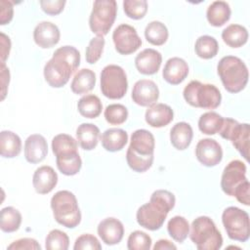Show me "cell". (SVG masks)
Wrapping results in <instances>:
<instances>
[{
  "label": "cell",
  "mask_w": 250,
  "mask_h": 250,
  "mask_svg": "<svg viewBox=\"0 0 250 250\" xmlns=\"http://www.w3.org/2000/svg\"><path fill=\"white\" fill-rule=\"evenodd\" d=\"M222 39L228 46L231 48H239L247 42L248 31L244 26L232 23L222 31Z\"/></svg>",
  "instance_id": "f546056e"
},
{
  "label": "cell",
  "mask_w": 250,
  "mask_h": 250,
  "mask_svg": "<svg viewBox=\"0 0 250 250\" xmlns=\"http://www.w3.org/2000/svg\"><path fill=\"white\" fill-rule=\"evenodd\" d=\"M14 16L13 3L7 0H0V24L9 23Z\"/></svg>",
  "instance_id": "f6af8a7d"
},
{
  "label": "cell",
  "mask_w": 250,
  "mask_h": 250,
  "mask_svg": "<svg viewBox=\"0 0 250 250\" xmlns=\"http://www.w3.org/2000/svg\"><path fill=\"white\" fill-rule=\"evenodd\" d=\"M128 109L121 104H112L104 109V118L111 125H120L127 120Z\"/></svg>",
  "instance_id": "74e56055"
},
{
  "label": "cell",
  "mask_w": 250,
  "mask_h": 250,
  "mask_svg": "<svg viewBox=\"0 0 250 250\" xmlns=\"http://www.w3.org/2000/svg\"><path fill=\"white\" fill-rule=\"evenodd\" d=\"M222 222L230 239L240 242H245L249 239L250 222L246 211L235 206H229L224 210Z\"/></svg>",
  "instance_id": "30bf717a"
},
{
  "label": "cell",
  "mask_w": 250,
  "mask_h": 250,
  "mask_svg": "<svg viewBox=\"0 0 250 250\" xmlns=\"http://www.w3.org/2000/svg\"><path fill=\"white\" fill-rule=\"evenodd\" d=\"M21 214L12 206L5 207L0 212V229L4 232H14L20 229Z\"/></svg>",
  "instance_id": "1f68e13d"
},
{
  "label": "cell",
  "mask_w": 250,
  "mask_h": 250,
  "mask_svg": "<svg viewBox=\"0 0 250 250\" xmlns=\"http://www.w3.org/2000/svg\"><path fill=\"white\" fill-rule=\"evenodd\" d=\"M150 247L151 238L147 233L142 230H135L130 233L127 240L129 250H149Z\"/></svg>",
  "instance_id": "f35d334b"
},
{
  "label": "cell",
  "mask_w": 250,
  "mask_h": 250,
  "mask_svg": "<svg viewBox=\"0 0 250 250\" xmlns=\"http://www.w3.org/2000/svg\"><path fill=\"white\" fill-rule=\"evenodd\" d=\"M195 155L202 165L206 167H213L222 161L223 149L217 141L206 138L197 143Z\"/></svg>",
  "instance_id": "9a60e30c"
},
{
  "label": "cell",
  "mask_w": 250,
  "mask_h": 250,
  "mask_svg": "<svg viewBox=\"0 0 250 250\" xmlns=\"http://www.w3.org/2000/svg\"><path fill=\"white\" fill-rule=\"evenodd\" d=\"M176 203L175 195L166 189H157L153 191L147 203L142 205L136 214L138 224L148 229H159Z\"/></svg>",
  "instance_id": "7a4b0ae2"
},
{
  "label": "cell",
  "mask_w": 250,
  "mask_h": 250,
  "mask_svg": "<svg viewBox=\"0 0 250 250\" xmlns=\"http://www.w3.org/2000/svg\"><path fill=\"white\" fill-rule=\"evenodd\" d=\"M131 97L135 104L141 106H150L157 102L159 90L152 80L141 79L134 84Z\"/></svg>",
  "instance_id": "2e32d148"
},
{
  "label": "cell",
  "mask_w": 250,
  "mask_h": 250,
  "mask_svg": "<svg viewBox=\"0 0 250 250\" xmlns=\"http://www.w3.org/2000/svg\"><path fill=\"white\" fill-rule=\"evenodd\" d=\"M65 5L64 0H41L40 6L43 12L48 15L55 16L60 14Z\"/></svg>",
  "instance_id": "ee69618b"
},
{
  "label": "cell",
  "mask_w": 250,
  "mask_h": 250,
  "mask_svg": "<svg viewBox=\"0 0 250 250\" xmlns=\"http://www.w3.org/2000/svg\"><path fill=\"white\" fill-rule=\"evenodd\" d=\"M117 13L114 0H96L89 18V26L97 36H104L111 28Z\"/></svg>",
  "instance_id": "9c48e42d"
},
{
  "label": "cell",
  "mask_w": 250,
  "mask_h": 250,
  "mask_svg": "<svg viewBox=\"0 0 250 250\" xmlns=\"http://www.w3.org/2000/svg\"><path fill=\"white\" fill-rule=\"evenodd\" d=\"M69 246L67 234L60 229H52L46 236L45 247L47 250H66Z\"/></svg>",
  "instance_id": "8d00e7d4"
},
{
  "label": "cell",
  "mask_w": 250,
  "mask_h": 250,
  "mask_svg": "<svg viewBox=\"0 0 250 250\" xmlns=\"http://www.w3.org/2000/svg\"><path fill=\"white\" fill-rule=\"evenodd\" d=\"M128 89L127 76L124 69L116 64L104 66L101 72V91L111 100L123 98Z\"/></svg>",
  "instance_id": "8fae6325"
},
{
  "label": "cell",
  "mask_w": 250,
  "mask_h": 250,
  "mask_svg": "<svg viewBox=\"0 0 250 250\" xmlns=\"http://www.w3.org/2000/svg\"><path fill=\"white\" fill-rule=\"evenodd\" d=\"M249 133L250 128L248 123L240 124L232 118H224L222 128L219 132L223 139L231 142L245 160H248L249 156Z\"/></svg>",
  "instance_id": "7c38bea8"
},
{
  "label": "cell",
  "mask_w": 250,
  "mask_h": 250,
  "mask_svg": "<svg viewBox=\"0 0 250 250\" xmlns=\"http://www.w3.org/2000/svg\"><path fill=\"white\" fill-rule=\"evenodd\" d=\"M186 102L194 107L215 109L221 104L222 95L220 90L213 84H203L192 80L183 92Z\"/></svg>",
  "instance_id": "ba28073f"
},
{
  "label": "cell",
  "mask_w": 250,
  "mask_h": 250,
  "mask_svg": "<svg viewBox=\"0 0 250 250\" xmlns=\"http://www.w3.org/2000/svg\"><path fill=\"white\" fill-rule=\"evenodd\" d=\"M168 29L164 23L159 21H150L145 29V37L147 42L154 46L163 45L168 39Z\"/></svg>",
  "instance_id": "d6a6232c"
},
{
  "label": "cell",
  "mask_w": 250,
  "mask_h": 250,
  "mask_svg": "<svg viewBox=\"0 0 250 250\" xmlns=\"http://www.w3.org/2000/svg\"><path fill=\"white\" fill-rule=\"evenodd\" d=\"M188 74V65L187 62L179 57L169 59L163 68L162 76L166 82L172 85L182 83Z\"/></svg>",
  "instance_id": "7402d4cb"
},
{
  "label": "cell",
  "mask_w": 250,
  "mask_h": 250,
  "mask_svg": "<svg viewBox=\"0 0 250 250\" xmlns=\"http://www.w3.org/2000/svg\"><path fill=\"white\" fill-rule=\"evenodd\" d=\"M188 234L198 250H219L223 245L221 232L207 216H200L193 220Z\"/></svg>",
  "instance_id": "52a82bcc"
},
{
  "label": "cell",
  "mask_w": 250,
  "mask_h": 250,
  "mask_svg": "<svg viewBox=\"0 0 250 250\" xmlns=\"http://www.w3.org/2000/svg\"><path fill=\"white\" fill-rule=\"evenodd\" d=\"M97 231L102 241L106 245H115L123 238L124 227L119 220L110 217L100 222Z\"/></svg>",
  "instance_id": "e0dca14e"
},
{
  "label": "cell",
  "mask_w": 250,
  "mask_h": 250,
  "mask_svg": "<svg viewBox=\"0 0 250 250\" xmlns=\"http://www.w3.org/2000/svg\"><path fill=\"white\" fill-rule=\"evenodd\" d=\"M54 218L60 225L74 229L81 222V212L75 195L69 190H59L51 198Z\"/></svg>",
  "instance_id": "8992f818"
},
{
  "label": "cell",
  "mask_w": 250,
  "mask_h": 250,
  "mask_svg": "<svg viewBox=\"0 0 250 250\" xmlns=\"http://www.w3.org/2000/svg\"><path fill=\"white\" fill-rule=\"evenodd\" d=\"M100 138V129L93 123H82L76 129V139L85 150L94 149Z\"/></svg>",
  "instance_id": "d4e9b609"
},
{
  "label": "cell",
  "mask_w": 250,
  "mask_h": 250,
  "mask_svg": "<svg viewBox=\"0 0 250 250\" xmlns=\"http://www.w3.org/2000/svg\"><path fill=\"white\" fill-rule=\"evenodd\" d=\"M48 153L47 141L42 135L32 134L24 143V157L27 162L35 164L45 159Z\"/></svg>",
  "instance_id": "ffe728a7"
},
{
  "label": "cell",
  "mask_w": 250,
  "mask_h": 250,
  "mask_svg": "<svg viewBox=\"0 0 250 250\" xmlns=\"http://www.w3.org/2000/svg\"><path fill=\"white\" fill-rule=\"evenodd\" d=\"M61 37L59 27L51 21L39 22L33 30V39L36 45L43 49L52 48L59 43Z\"/></svg>",
  "instance_id": "ac0fdd59"
},
{
  "label": "cell",
  "mask_w": 250,
  "mask_h": 250,
  "mask_svg": "<svg viewBox=\"0 0 250 250\" xmlns=\"http://www.w3.org/2000/svg\"><path fill=\"white\" fill-rule=\"evenodd\" d=\"M230 7L226 1H214L206 12L208 22L216 27L224 25L230 18Z\"/></svg>",
  "instance_id": "4316f807"
},
{
  "label": "cell",
  "mask_w": 250,
  "mask_h": 250,
  "mask_svg": "<svg viewBox=\"0 0 250 250\" xmlns=\"http://www.w3.org/2000/svg\"><path fill=\"white\" fill-rule=\"evenodd\" d=\"M224 117L215 111L203 113L198 120V128L205 135H215L220 132Z\"/></svg>",
  "instance_id": "e575fe53"
},
{
  "label": "cell",
  "mask_w": 250,
  "mask_h": 250,
  "mask_svg": "<svg viewBox=\"0 0 250 250\" xmlns=\"http://www.w3.org/2000/svg\"><path fill=\"white\" fill-rule=\"evenodd\" d=\"M74 250H101L102 245L98 238L90 233H85L76 238L73 246Z\"/></svg>",
  "instance_id": "b9f144b4"
},
{
  "label": "cell",
  "mask_w": 250,
  "mask_h": 250,
  "mask_svg": "<svg viewBox=\"0 0 250 250\" xmlns=\"http://www.w3.org/2000/svg\"><path fill=\"white\" fill-rule=\"evenodd\" d=\"M154 250H168V249H177V246L167 239H159L153 246Z\"/></svg>",
  "instance_id": "681fc988"
},
{
  "label": "cell",
  "mask_w": 250,
  "mask_h": 250,
  "mask_svg": "<svg viewBox=\"0 0 250 250\" xmlns=\"http://www.w3.org/2000/svg\"><path fill=\"white\" fill-rule=\"evenodd\" d=\"M78 144L70 135L59 134L52 140V150L56 156L57 167L65 176L76 175L82 166L78 153Z\"/></svg>",
  "instance_id": "277c9868"
},
{
  "label": "cell",
  "mask_w": 250,
  "mask_h": 250,
  "mask_svg": "<svg viewBox=\"0 0 250 250\" xmlns=\"http://www.w3.org/2000/svg\"><path fill=\"white\" fill-rule=\"evenodd\" d=\"M161 54L151 48H147L139 53L135 59V65L138 71L145 75L156 73L161 65Z\"/></svg>",
  "instance_id": "d6986e66"
},
{
  "label": "cell",
  "mask_w": 250,
  "mask_h": 250,
  "mask_svg": "<svg viewBox=\"0 0 250 250\" xmlns=\"http://www.w3.org/2000/svg\"><path fill=\"white\" fill-rule=\"evenodd\" d=\"M249 188H250V184L249 181L246 180L242 184H240L236 189L234 190L233 196L242 204L248 206L250 204V196H249Z\"/></svg>",
  "instance_id": "bcb514c9"
},
{
  "label": "cell",
  "mask_w": 250,
  "mask_h": 250,
  "mask_svg": "<svg viewBox=\"0 0 250 250\" xmlns=\"http://www.w3.org/2000/svg\"><path fill=\"white\" fill-rule=\"evenodd\" d=\"M80 64V53L73 46L57 49L44 66L46 82L53 88L64 86Z\"/></svg>",
  "instance_id": "6da1fadb"
},
{
  "label": "cell",
  "mask_w": 250,
  "mask_h": 250,
  "mask_svg": "<svg viewBox=\"0 0 250 250\" xmlns=\"http://www.w3.org/2000/svg\"><path fill=\"white\" fill-rule=\"evenodd\" d=\"M7 249L9 250H40L41 246L40 244L34 239L29 237H24L18 239L14 242H12Z\"/></svg>",
  "instance_id": "7bdbcfd3"
},
{
  "label": "cell",
  "mask_w": 250,
  "mask_h": 250,
  "mask_svg": "<svg viewBox=\"0 0 250 250\" xmlns=\"http://www.w3.org/2000/svg\"><path fill=\"white\" fill-rule=\"evenodd\" d=\"M10 82V71L9 68L6 66L5 62H1V86H2V97L1 100L3 101L7 95L8 85Z\"/></svg>",
  "instance_id": "7dc6e473"
},
{
  "label": "cell",
  "mask_w": 250,
  "mask_h": 250,
  "mask_svg": "<svg viewBox=\"0 0 250 250\" xmlns=\"http://www.w3.org/2000/svg\"><path fill=\"white\" fill-rule=\"evenodd\" d=\"M21 150V138L12 131L4 130L0 133V153L5 158H14Z\"/></svg>",
  "instance_id": "f1b7e54d"
},
{
  "label": "cell",
  "mask_w": 250,
  "mask_h": 250,
  "mask_svg": "<svg viewBox=\"0 0 250 250\" xmlns=\"http://www.w3.org/2000/svg\"><path fill=\"white\" fill-rule=\"evenodd\" d=\"M154 146L155 140L149 131L139 129L133 132L130 146L126 152L128 166L138 173L148 170L153 162Z\"/></svg>",
  "instance_id": "3957f363"
},
{
  "label": "cell",
  "mask_w": 250,
  "mask_h": 250,
  "mask_svg": "<svg viewBox=\"0 0 250 250\" xmlns=\"http://www.w3.org/2000/svg\"><path fill=\"white\" fill-rule=\"evenodd\" d=\"M58 183V175L55 170L48 165L37 168L32 177L33 188L39 194L51 192Z\"/></svg>",
  "instance_id": "44dd1931"
},
{
  "label": "cell",
  "mask_w": 250,
  "mask_h": 250,
  "mask_svg": "<svg viewBox=\"0 0 250 250\" xmlns=\"http://www.w3.org/2000/svg\"><path fill=\"white\" fill-rule=\"evenodd\" d=\"M1 62H5V61L8 59L10 50H11V40L9 36H7L5 33L1 32Z\"/></svg>",
  "instance_id": "c3c4849f"
},
{
  "label": "cell",
  "mask_w": 250,
  "mask_h": 250,
  "mask_svg": "<svg viewBox=\"0 0 250 250\" xmlns=\"http://www.w3.org/2000/svg\"><path fill=\"white\" fill-rule=\"evenodd\" d=\"M96 84V74L89 68H82L78 70L70 84L71 91L76 95L87 94Z\"/></svg>",
  "instance_id": "83f0119b"
},
{
  "label": "cell",
  "mask_w": 250,
  "mask_h": 250,
  "mask_svg": "<svg viewBox=\"0 0 250 250\" xmlns=\"http://www.w3.org/2000/svg\"><path fill=\"white\" fill-rule=\"evenodd\" d=\"M112 40L115 50L121 55L133 54L142 45L136 28L127 23H122L113 30Z\"/></svg>",
  "instance_id": "4fadbf2b"
},
{
  "label": "cell",
  "mask_w": 250,
  "mask_h": 250,
  "mask_svg": "<svg viewBox=\"0 0 250 250\" xmlns=\"http://www.w3.org/2000/svg\"><path fill=\"white\" fill-rule=\"evenodd\" d=\"M79 113L86 118L98 117L103 109V104L99 97L96 95H85L77 103Z\"/></svg>",
  "instance_id": "4dcf8cb0"
},
{
  "label": "cell",
  "mask_w": 250,
  "mask_h": 250,
  "mask_svg": "<svg viewBox=\"0 0 250 250\" xmlns=\"http://www.w3.org/2000/svg\"><path fill=\"white\" fill-rule=\"evenodd\" d=\"M195 54L204 60H209L218 54L219 44L217 40L210 35H202L197 38L194 45Z\"/></svg>",
  "instance_id": "836d02e7"
},
{
  "label": "cell",
  "mask_w": 250,
  "mask_h": 250,
  "mask_svg": "<svg viewBox=\"0 0 250 250\" xmlns=\"http://www.w3.org/2000/svg\"><path fill=\"white\" fill-rule=\"evenodd\" d=\"M104 43L103 36H96L90 40L85 52V58L88 63L93 64L100 60L104 51Z\"/></svg>",
  "instance_id": "60d3db41"
},
{
  "label": "cell",
  "mask_w": 250,
  "mask_h": 250,
  "mask_svg": "<svg viewBox=\"0 0 250 250\" xmlns=\"http://www.w3.org/2000/svg\"><path fill=\"white\" fill-rule=\"evenodd\" d=\"M217 72L225 89L229 93H238L247 85L248 68L237 57H223L217 65Z\"/></svg>",
  "instance_id": "5b68a950"
},
{
  "label": "cell",
  "mask_w": 250,
  "mask_h": 250,
  "mask_svg": "<svg viewBox=\"0 0 250 250\" xmlns=\"http://www.w3.org/2000/svg\"><path fill=\"white\" fill-rule=\"evenodd\" d=\"M169 235L177 242L182 243L189 233V225L186 218L175 216L171 218L167 224Z\"/></svg>",
  "instance_id": "d590c367"
},
{
  "label": "cell",
  "mask_w": 250,
  "mask_h": 250,
  "mask_svg": "<svg viewBox=\"0 0 250 250\" xmlns=\"http://www.w3.org/2000/svg\"><path fill=\"white\" fill-rule=\"evenodd\" d=\"M103 147L110 152L121 150L128 142V134L123 129L110 128L105 130L101 137Z\"/></svg>",
  "instance_id": "cb8c5ba5"
},
{
  "label": "cell",
  "mask_w": 250,
  "mask_h": 250,
  "mask_svg": "<svg viewBox=\"0 0 250 250\" xmlns=\"http://www.w3.org/2000/svg\"><path fill=\"white\" fill-rule=\"evenodd\" d=\"M192 136V128L187 122L176 123L170 131L171 144L175 148L179 150H184L189 146Z\"/></svg>",
  "instance_id": "484cf974"
},
{
  "label": "cell",
  "mask_w": 250,
  "mask_h": 250,
  "mask_svg": "<svg viewBox=\"0 0 250 250\" xmlns=\"http://www.w3.org/2000/svg\"><path fill=\"white\" fill-rule=\"evenodd\" d=\"M145 118L146 123L154 128H161L168 125L174 118L171 106L165 104H153L146 111Z\"/></svg>",
  "instance_id": "603a6c76"
},
{
  "label": "cell",
  "mask_w": 250,
  "mask_h": 250,
  "mask_svg": "<svg viewBox=\"0 0 250 250\" xmlns=\"http://www.w3.org/2000/svg\"><path fill=\"white\" fill-rule=\"evenodd\" d=\"M246 165L242 161L238 159L230 161L225 167L222 174L221 188L223 191L229 196H233L236 188L248 180L246 177Z\"/></svg>",
  "instance_id": "5bb4252c"
},
{
  "label": "cell",
  "mask_w": 250,
  "mask_h": 250,
  "mask_svg": "<svg viewBox=\"0 0 250 250\" xmlns=\"http://www.w3.org/2000/svg\"><path fill=\"white\" fill-rule=\"evenodd\" d=\"M123 9L129 18L140 20L147 12V2L146 0H125L123 2Z\"/></svg>",
  "instance_id": "ab89813d"
}]
</instances>
